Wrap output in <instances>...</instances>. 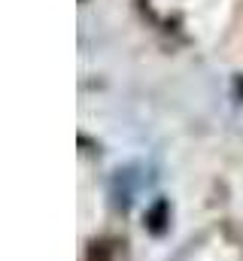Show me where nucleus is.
<instances>
[{
    "instance_id": "obj_1",
    "label": "nucleus",
    "mask_w": 243,
    "mask_h": 261,
    "mask_svg": "<svg viewBox=\"0 0 243 261\" xmlns=\"http://www.w3.org/2000/svg\"><path fill=\"white\" fill-rule=\"evenodd\" d=\"M88 261H121L119 258V252L116 249H107V246H98L94 252H91V258Z\"/></svg>"
}]
</instances>
